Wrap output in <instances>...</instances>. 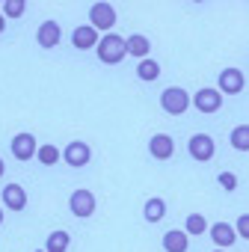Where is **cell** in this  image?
<instances>
[{
  "label": "cell",
  "instance_id": "f1b7e54d",
  "mask_svg": "<svg viewBox=\"0 0 249 252\" xmlns=\"http://www.w3.org/2000/svg\"><path fill=\"white\" fill-rule=\"evenodd\" d=\"M214 252H222V249H214Z\"/></svg>",
  "mask_w": 249,
  "mask_h": 252
},
{
  "label": "cell",
  "instance_id": "4316f807",
  "mask_svg": "<svg viewBox=\"0 0 249 252\" xmlns=\"http://www.w3.org/2000/svg\"><path fill=\"white\" fill-rule=\"evenodd\" d=\"M3 172H6V166H3V160H0V178H3Z\"/></svg>",
  "mask_w": 249,
  "mask_h": 252
},
{
  "label": "cell",
  "instance_id": "d4e9b609",
  "mask_svg": "<svg viewBox=\"0 0 249 252\" xmlns=\"http://www.w3.org/2000/svg\"><path fill=\"white\" fill-rule=\"evenodd\" d=\"M234 231H237V237L249 240V214H240V217H237V222H234Z\"/></svg>",
  "mask_w": 249,
  "mask_h": 252
},
{
  "label": "cell",
  "instance_id": "6da1fadb",
  "mask_svg": "<svg viewBox=\"0 0 249 252\" xmlns=\"http://www.w3.org/2000/svg\"><path fill=\"white\" fill-rule=\"evenodd\" d=\"M95 51H98V60L107 63V65H116V63H122L128 57V45H124V39L116 36V33H104Z\"/></svg>",
  "mask_w": 249,
  "mask_h": 252
},
{
  "label": "cell",
  "instance_id": "83f0119b",
  "mask_svg": "<svg viewBox=\"0 0 249 252\" xmlns=\"http://www.w3.org/2000/svg\"><path fill=\"white\" fill-rule=\"evenodd\" d=\"M0 225H3V208H0Z\"/></svg>",
  "mask_w": 249,
  "mask_h": 252
},
{
  "label": "cell",
  "instance_id": "d6986e66",
  "mask_svg": "<svg viewBox=\"0 0 249 252\" xmlns=\"http://www.w3.org/2000/svg\"><path fill=\"white\" fill-rule=\"evenodd\" d=\"M228 143H231L234 152H249V125H237L228 134Z\"/></svg>",
  "mask_w": 249,
  "mask_h": 252
},
{
  "label": "cell",
  "instance_id": "2e32d148",
  "mask_svg": "<svg viewBox=\"0 0 249 252\" xmlns=\"http://www.w3.org/2000/svg\"><path fill=\"white\" fill-rule=\"evenodd\" d=\"M124 45H128V54H131V57H137V60H149V51H152V42H149L146 36H140V33H134V36H128V39H124Z\"/></svg>",
  "mask_w": 249,
  "mask_h": 252
},
{
  "label": "cell",
  "instance_id": "3957f363",
  "mask_svg": "<svg viewBox=\"0 0 249 252\" xmlns=\"http://www.w3.org/2000/svg\"><path fill=\"white\" fill-rule=\"evenodd\" d=\"M113 24H116V9H113L110 3H92V6H89V27L110 33Z\"/></svg>",
  "mask_w": 249,
  "mask_h": 252
},
{
  "label": "cell",
  "instance_id": "44dd1931",
  "mask_svg": "<svg viewBox=\"0 0 249 252\" xmlns=\"http://www.w3.org/2000/svg\"><path fill=\"white\" fill-rule=\"evenodd\" d=\"M184 231L193 234V237H196V234H205V231H208V220H205L202 214H190V217L184 220Z\"/></svg>",
  "mask_w": 249,
  "mask_h": 252
},
{
  "label": "cell",
  "instance_id": "5b68a950",
  "mask_svg": "<svg viewBox=\"0 0 249 252\" xmlns=\"http://www.w3.org/2000/svg\"><path fill=\"white\" fill-rule=\"evenodd\" d=\"M68 211L74 217H80V220L92 217L95 214V196H92V190H74L68 196Z\"/></svg>",
  "mask_w": 249,
  "mask_h": 252
},
{
  "label": "cell",
  "instance_id": "cb8c5ba5",
  "mask_svg": "<svg viewBox=\"0 0 249 252\" xmlns=\"http://www.w3.org/2000/svg\"><path fill=\"white\" fill-rule=\"evenodd\" d=\"M217 181H219V187H222V190H228V193H231V190H237V175H234V172H219V178H217Z\"/></svg>",
  "mask_w": 249,
  "mask_h": 252
},
{
  "label": "cell",
  "instance_id": "ba28073f",
  "mask_svg": "<svg viewBox=\"0 0 249 252\" xmlns=\"http://www.w3.org/2000/svg\"><path fill=\"white\" fill-rule=\"evenodd\" d=\"M62 160H65L68 166H74V169H80V166H86V163L92 160V149H89L86 143H80V140H74V143H68V146L62 149Z\"/></svg>",
  "mask_w": 249,
  "mask_h": 252
},
{
  "label": "cell",
  "instance_id": "ac0fdd59",
  "mask_svg": "<svg viewBox=\"0 0 249 252\" xmlns=\"http://www.w3.org/2000/svg\"><path fill=\"white\" fill-rule=\"evenodd\" d=\"M68 243H71V237H68V231L65 228H57V231H51L48 234V252H68Z\"/></svg>",
  "mask_w": 249,
  "mask_h": 252
},
{
  "label": "cell",
  "instance_id": "9a60e30c",
  "mask_svg": "<svg viewBox=\"0 0 249 252\" xmlns=\"http://www.w3.org/2000/svg\"><path fill=\"white\" fill-rule=\"evenodd\" d=\"M187 246H190V234L184 228H169L163 234V249L166 252H187Z\"/></svg>",
  "mask_w": 249,
  "mask_h": 252
},
{
  "label": "cell",
  "instance_id": "f546056e",
  "mask_svg": "<svg viewBox=\"0 0 249 252\" xmlns=\"http://www.w3.org/2000/svg\"><path fill=\"white\" fill-rule=\"evenodd\" d=\"M42 252H48V249H42Z\"/></svg>",
  "mask_w": 249,
  "mask_h": 252
},
{
  "label": "cell",
  "instance_id": "7402d4cb",
  "mask_svg": "<svg viewBox=\"0 0 249 252\" xmlns=\"http://www.w3.org/2000/svg\"><path fill=\"white\" fill-rule=\"evenodd\" d=\"M36 155H39V163H45V166H54V163L62 158V155H60V149H57V146H51V143H48V146H39V152H36Z\"/></svg>",
  "mask_w": 249,
  "mask_h": 252
},
{
  "label": "cell",
  "instance_id": "603a6c76",
  "mask_svg": "<svg viewBox=\"0 0 249 252\" xmlns=\"http://www.w3.org/2000/svg\"><path fill=\"white\" fill-rule=\"evenodd\" d=\"M0 9H3V15H9V18H21L27 12V3L24 0H6V3H0Z\"/></svg>",
  "mask_w": 249,
  "mask_h": 252
},
{
  "label": "cell",
  "instance_id": "5bb4252c",
  "mask_svg": "<svg viewBox=\"0 0 249 252\" xmlns=\"http://www.w3.org/2000/svg\"><path fill=\"white\" fill-rule=\"evenodd\" d=\"M3 205H6L9 211H24V208H27V193H24V187H21V184H6V187H3Z\"/></svg>",
  "mask_w": 249,
  "mask_h": 252
},
{
  "label": "cell",
  "instance_id": "9c48e42d",
  "mask_svg": "<svg viewBox=\"0 0 249 252\" xmlns=\"http://www.w3.org/2000/svg\"><path fill=\"white\" fill-rule=\"evenodd\" d=\"M60 39H62V30H60L57 21H42V24H39V30H36V42H39V48L51 51V48L60 45Z\"/></svg>",
  "mask_w": 249,
  "mask_h": 252
},
{
  "label": "cell",
  "instance_id": "ffe728a7",
  "mask_svg": "<svg viewBox=\"0 0 249 252\" xmlns=\"http://www.w3.org/2000/svg\"><path fill=\"white\" fill-rule=\"evenodd\" d=\"M137 77L146 80V83L157 80V77H160V63H155V60H140V63H137Z\"/></svg>",
  "mask_w": 249,
  "mask_h": 252
},
{
  "label": "cell",
  "instance_id": "7a4b0ae2",
  "mask_svg": "<svg viewBox=\"0 0 249 252\" xmlns=\"http://www.w3.org/2000/svg\"><path fill=\"white\" fill-rule=\"evenodd\" d=\"M160 107H163L169 116H181V113H187V107H190V95H187V89H181V86H169V89H163V92H160Z\"/></svg>",
  "mask_w": 249,
  "mask_h": 252
},
{
  "label": "cell",
  "instance_id": "277c9868",
  "mask_svg": "<svg viewBox=\"0 0 249 252\" xmlns=\"http://www.w3.org/2000/svg\"><path fill=\"white\" fill-rule=\"evenodd\" d=\"M187 152H190V158L193 160H211L214 155H217V143L208 137V134H193L190 137V143H187Z\"/></svg>",
  "mask_w": 249,
  "mask_h": 252
},
{
  "label": "cell",
  "instance_id": "52a82bcc",
  "mask_svg": "<svg viewBox=\"0 0 249 252\" xmlns=\"http://www.w3.org/2000/svg\"><path fill=\"white\" fill-rule=\"evenodd\" d=\"M217 86H219V92H225V95H240L243 86H246V77H243L240 68H222Z\"/></svg>",
  "mask_w": 249,
  "mask_h": 252
},
{
  "label": "cell",
  "instance_id": "30bf717a",
  "mask_svg": "<svg viewBox=\"0 0 249 252\" xmlns=\"http://www.w3.org/2000/svg\"><path fill=\"white\" fill-rule=\"evenodd\" d=\"M98 42H101V36H98V30H95V27H89V24H80V27H74V30H71V45H74L77 51L98 48Z\"/></svg>",
  "mask_w": 249,
  "mask_h": 252
},
{
  "label": "cell",
  "instance_id": "484cf974",
  "mask_svg": "<svg viewBox=\"0 0 249 252\" xmlns=\"http://www.w3.org/2000/svg\"><path fill=\"white\" fill-rule=\"evenodd\" d=\"M3 30H6V15L0 12V33H3Z\"/></svg>",
  "mask_w": 249,
  "mask_h": 252
},
{
  "label": "cell",
  "instance_id": "4fadbf2b",
  "mask_svg": "<svg viewBox=\"0 0 249 252\" xmlns=\"http://www.w3.org/2000/svg\"><path fill=\"white\" fill-rule=\"evenodd\" d=\"M211 228V240L217 243V249H228L234 240H237V231H234V225H228V222H214V225H208Z\"/></svg>",
  "mask_w": 249,
  "mask_h": 252
},
{
  "label": "cell",
  "instance_id": "7c38bea8",
  "mask_svg": "<svg viewBox=\"0 0 249 252\" xmlns=\"http://www.w3.org/2000/svg\"><path fill=\"white\" fill-rule=\"evenodd\" d=\"M149 152H152V158H157V160H169V158L175 155V140H172L169 134H155V137L149 140Z\"/></svg>",
  "mask_w": 249,
  "mask_h": 252
},
{
  "label": "cell",
  "instance_id": "8992f818",
  "mask_svg": "<svg viewBox=\"0 0 249 252\" xmlns=\"http://www.w3.org/2000/svg\"><path fill=\"white\" fill-rule=\"evenodd\" d=\"M190 101L196 104V110H199V113H217V110L222 107V92H219V89H214V86H205V89H199Z\"/></svg>",
  "mask_w": 249,
  "mask_h": 252
},
{
  "label": "cell",
  "instance_id": "e0dca14e",
  "mask_svg": "<svg viewBox=\"0 0 249 252\" xmlns=\"http://www.w3.org/2000/svg\"><path fill=\"white\" fill-rule=\"evenodd\" d=\"M143 217H146V222H160L166 217V202L160 196H152L146 202V208H143Z\"/></svg>",
  "mask_w": 249,
  "mask_h": 252
},
{
  "label": "cell",
  "instance_id": "8fae6325",
  "mask_svg": "<svg viewBox=\"0 0 249 252\" xmlns=\"http://www.w3.org/2000/svg\"><path fill=\"white\" fill-rule=\"evenodd\" d=\"M36 152H39V146H36V137L33 134H15L12 137V155L18 160H33Z\"/></svg>",
  "mask_w": 249,
  "mask_h": 252
}]
</instances>
